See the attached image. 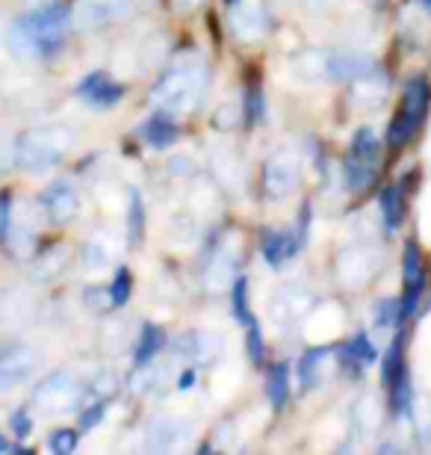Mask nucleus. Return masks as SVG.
I'll return each instance as SVG.
<instances>
[{"label": "nucleus", "instance_id": "nucleus-12", "mask_svg": "<svg viewBox=\"0 0 431 455\" xmlns=\"http://www.w3.org/2000/svg\"><path fill=\"white\" fill-rule=\"evenodd\" d=\"M42 211L53 225H68L80 211V196L68 180H53L42 193Z\"/></svg>", "mask_w": 431, "mask_h": 455}, {"label": "nucleus", "instance_id": "nucleus-6", "mask_svg": "<svg viewBox=\"0 0 431 455\" xmlns=\"http://www.w3.org/2000/svg\"><path fill=\"white\" fill-rule=\"evenodd\" d=\"M77 403H80V385L66 370L51 372L33 390V408H39L42 414H68L75 411Z\"/></svg>", "mask_w": 431, "mask_h": 455}, {"label": "nucleus", "instance_id": "nucleus-30", "mask_svg": "<svg viewBox=\"0 0 431 455\" xmlns=\"http://www.w3.org/2000/svg\"><path fill=\"white\" fill-rule=\"evenodd\" d=\"M166 343L163 340V331L157 329V325H145L142 329V340H140V349H136V367H145V363L154 361V355L160 352V346Z\"/></svg>", "mask_w": 431, "mask_h": 455}, {"label": "nucleus", "instance_id": "nucleus-5", "mask_svg": "<svg viewBox=\"0 0 431 455\" xmlns=\"http://www.w3.org/2000/svg\"><path fill=\"white\" fill-rule=\"evenodd\" d=\"M379 157H381V145L372 136V131H363L352 140V154L346 160V184L355 193L372 187L375 175H379Z\"/></svg>", "mask_w": 431, "mask_h": 455}, {"label": "nucleus", "instance_id": "nucleus-11", "mask_svg": "<svg viewBox=\"0 0 431 455\" xmlns=\"http://www.w3.org/2000/svg\"><path fill=\"white\" fill-rule=\"evenodd\" d=\"M145 443L151 452H180L192 443V426L180 417H157L148 423Z\"/></svg>", "mask_w": 431, "mask_h": 455}, {"label": "nucleus", "instance_id": "nucleus-21", "mask_svg": "<svg viewBox=\"0 0 431 455\" xmlns=\"http://www.w3.org/2000/svg\"><path fill=\"white\" fill-rule=\"evenodd\" d=\"M290 71L301 84H323L328 80V53L325 51H305L290 62Z\"/></svg>", "mask_w": 431, "mask_h": 455}, {"label": "nucleus", "instance_id": "nucleus-26", "mask_svg": "<svg viewBox=\"0 0 431 455\" xmlns=\"http://www.w3.org/2000/svg\"><path fill=\"white\" fill-rule=\"evenodd\" d=\"M340 358L348 370H363L366 363H372L375 361V349L370 346V340H366V334H357L355 340H348L343 349H340Z\"/></svg>", "mask_w": 431, "mask_h": 455}, {"label": "nucleus", "instance_id": "nucleus-10", "mask_svg": "<svg viewBox=\"0 0 431 455\" xmlns=\"http://www.w3.org/2000/svg\"><path fill=\"white\" fill-rule=\"evenodd\" d=\"M310 311H314V296L301 287H281L269 302L272 323L278 325V329H292V325L305 320Z\"/></svg>", "mask_w": 431, "mask_h": 455}, {"label": "nucleus", "instance_id": "nucleus-9", "mask_svg": "<svg viewBox=\"0 0 431 455\" xmlns=\"http://www.w3.org/2000/svg\"><path fill=\"white\" fill-rule=\"evenodd\" d=\"M236 249H240V236L234 231H227L222 240L216 243L213 258H210L207 269H204V287L210 293H219L227 284H234L236 275Z\"/></svg>", "mask_w": 431, "mask_h": 455}, {"label": "nucleus", "instance_id": "nucleus-2", "mask_svg": "<svg viewBox=\"0 0 431 455\" xmlns=\"http://www.w3.org/2000/svg\"><path fill=\"white\" fill-rule=\"evenodd\" d=\"M210 84V68L198 53H183L169 66L154 86V101L169 113H192L201 104Z\"/></svg>", "mask_w": 431, "mask_h": 455}, {"label": "nucleus", "instance_id": "nucleus-36", "mask_svg": "<svg viewBox=\"0 0 431 455\" xmlns=\"http://www.w3.org/2000/svg\"><path fill=\"white\" fill-rule=\"evenodd\" d=\"M396 320H402L399 299H381V302L375 305V329H390Z\"/></svg>", "mask_w": 431, "mask_h": 455}, {"label": "nucleus", "instance_id": "nucleus-46", "mask_svg": "<svg viewBox=\"0 0 431 455\" xmlns=\"http://www.w3.org/2000/svg\"><path fill=\"white\" fill-rule=\"evenodd\" d=\"M225 4H227V6H231V9H234V6H240V0H225Z\"/></svg>", "mask_w": 431, "mask_h": 455}, {"label": "nucleus", "instance_id": "nucleus-24", "mask_svg": "<svg viewBox=\"0 0 431 455\" xmlns=\"http://www.w3.org/2000/svg\"><path fill=\"white\" fill-rule=\"evenodd\" d=\"M213 172H216V178L222 180L227 189H236V187L243 184V163L236 160L231 151H225V148L213 151Z\"/></svg>", "mask_w": 431, "mask_h": 455}, {"label": "nucleus", "instance_id": "nucleus-23", "mask_svg": "<svg viewBox=\"0 0 431 455\" xmlns=\"http://www.w3.org/2000/svg\"><path fill=\"white\" fill-rule=\"evenodd\" d=\"M116 254H118V245L113 243V236H109L107 231H100L95 234L92 240L86 243V249H84V260H86V267L89 269H107L109 263L116 260Z\"/></svg>", "mask_w": 431, "mask_h": 455}, {"label": "nucleus", "instance_id": "nucleus-27", "mask_svg": "<svg viewBox=\"0 0 431 455\" xmlns=\"http://www.w3.org/2000/svg\"><path fill=\"white\" fill-rule=\"evenodd\" d=\"M266 394H269L272 408H281L283 403H287V394H290V367L287 363H275V367L269 370Z\"/></svg>", "mask_w": 431, "mask_h": 455}, {"label": "nucleus", "instance_id": "nucleus-7", "mask_svg": "<svg viewBox=\"0 0 431 455\" xmlns=\"http://www.w3.org/2000/svg\"><path fill=\"white\" fill-rule=\"evenodd\" d=\"M299 180H301V160L292 148L275 151L263 163V189L269 198H287L290 193H296Z\"/></svg>", "mask_w": 431, "mask_h": 455}, {"label": "nucleus", "instance_id": "nucleus-25", "mask_svg": "<svg viewBox=\"0 0 431 455\" xmlns=\"http://www.w3.org/2000/svg\"><path fill=\"white\" fill-rule=\"evenodd\" d=\"M142 136L154 148H169V145L178 140V124H174L169 116H154L151 122L142 127Z\"/></svg>", "mask_w": 431, "mask_h": 455}, {"label": "nucleus", "instance_id": "nucleus-20", "mask_svg": "<svg viewBox=\"0 0 431 455\" xmlns=\"http://www.w3.org/2000/svg\"><path fill=\"white\" fill-rule=\"evenodd\" d=\"M384 98H387V77L384 75H363L355 80L352 86V101L355 107H363V110H372V107L384 104Z\"/></svg>", "mask_w": 431, "mask_h": 455}, {"label": "nucleus", "instance_id": "nucleus-38", "mask_svg": "<svg viewBox=\"0 0 431 455\" xmlns=\"http://www.w3.org/2000/svg\"><path fill=\"white\" fill-rule=\"evenodd\" d=\"M48 447L57 455H71L77 450V432L75 429H57L48 438Z\"/></svg>", "mask_w": 431, "mask_h": 455}, {"label": "nucleus", "instance_id": "nucleus-45", "mask_svg": "<svg viewBox=\"0 0 431 455\" xmlns=\"http://www.w3.org/2000/svg\"><path fill=\"white\" fill-rule=\"evenodd\" d=\"M9 450H12V447H9V443H6L4 438H0V452H9Z\"/></svg>", "mask_w": 431, "mask_h": 455}, {"label": "nucleus", "instance_id": "nucleus-29", "mask_svg": "<svg viewBox=\"0 0 431 455\" xmlns=\"http://www.w3.org/2000/svg\"><path fill=\"white\" fill-rule=\"evenodd\" d=\"M405 361H402V352H399V343H393L387 352H384V358H381V381H384V387H393L396 381L405 376Z\"/></svg>", "mask_w": 431, "mask_h": 455}, {"label": "nucleus", "instance_id": "nucleus-47", "mask_svg": "<svg viewBox=\"0 0 431 455\" xmlns=\"http://www.w3.org/2000/svg\"><path fill=\"white\" fill-rule=\"evenodd\" d=\"M183 6H192V4H198V0H180Z\"/></svg>", "mask_w": 431, "mask_h": 455}, {"label": "nucleus", "instance_id": "nucleus-48", "mask_svg": "<svg viewBox=\"0 0 431 455\" xmlns=\"http://www.w3.org/2000/svg\"><path fill=\"white\" fill-rule=\"evenodd\" d=\"M0 169H4V157H0Z\"/></svg>", "mask_w": 431, "mask_h": 455}, {"label": "nucleus", "instance_id": "nucleus-15", "mask_svg": "<svg viewBox=\"0 0 431 455\" xmlns=\"http://www.w3.org/2000/svg\"><path fill=\"white\" fill-rule=\"evenodd\" d=\"M372 68H375V60L370 53H361V51L328 53V80H357V77L370 75Z\"/></svg>", "mask_w": 431, "mask_h": 455}, {"label": "nucleus", "instance_id": "nucleus-16", "mask_svg": "<svg viewBox=\"0 0 431 455\" xmlns=\"http://www.w3.org/2000/svg\"><path fill=\"white\" fill-rule=\"evenodd\" d=\"M178 349L196 363H213L219 355L225 352V340L219 338V334L192 331V334H183V338L178 340Z\"/></svg>", "mask_w": 431, "mask_h": 455}, {"label": "nucleus", "instance_id": "nucleus-39", "mask_svg": "<svg viewBox=\"0 0 431 455\" xmlns=\"http://www.w3.org/2000/svg\"><path fill=\"white\" fill-rule=\"evenodd\" d=\"M411 414H414V426H417L419 438L431 441V399H419Z\"/></svg>", "mask_w": 431, "mask_h": 455}, {"label": "nucleus", "instance_id": "nucleus-17", "mask_svg": "<svg viewBox=\"0 0 431 455\" xmlns=\"http://www.w3.org/2000/svg\"><path fill=\"white\" fill-rule=\"evenodd\" d=\"M231 30L240 42H260L269 33V18H266L260 6H234Z\"/></svg>", "mask_w": 431, "mask_h": 455}, {"label": "nucleus", "instance_id": "nucleus-18", "mask_svg": "<svg viewBox=\"0 0 431 455\" xmlns=\"http://www.w3.org/2000/svg\"><path fill=\"white\" fill-rule=\"evenodd\" d=\"M77 95H84L92 107H113L116 101H122L124 89L107 80L104 75H89L84 84L77 86Z\"/></svg>", "mask_w": 431, "mask_h": 455}, {"label": "nucleus", "instance_id": "nucleus-43", "mask_svg": "<svg viewBox=\"0 0 431 455\" xmlns=\"http://www.w3.org/2000/svg\"><path fill=\"white\" fill-rule=\"evenodd\" d=\"M9 423H12V432L18 435V438H27V435H30L33 423H30V417H27V411H15Z\"/></svg>", "mask_w": 431, "mask_h": 455}, {"label": "nucleus", "instance_id": "nucleus-34", "mask_svg": "<svg viewBox=\"0 0 431 455\" xmlns=\"http://www.w3.org/2000/svg\"><path fill=\"white\" fill-rule=\"evenodd\" d=\"M142 231H145V207H142L140 193H136V189H131V222H127V243L140 245Z\"/></svg>", "mask_w": 431, "mask_h": 455}, {"label": "nucleus", "instance_id": "nucleus-1", "mask_svg": "<svg viewBox=\"0 0 431 455\" xmlns=\"http://www.w3.org/2000/svg\"><path fill=\"white\" fill-rule=\"evenodd\" d=\"M68 27H71L68 9L62 4H48L18 18V21L9 27L6 44L18 60L51 57V53L66 42Z\"/></svg>", "mask_w": 431, "mask_h": 455}, {"label": "nucleus", "instance_id": "nucleus-4", "mask_svg": "<svg viewBox=\"0 0 431 455\" xmlns=\"http://www.w3.org/2000/svg\"><path fill=\"white\" fill-rule=\"evenodd\" d=\"M381 251L372 249V245H348L340 254H337V281L346 290H363L366 284H372L375 275L381 272Z\"/></svg>", "mask_w": 431, "mask_h": 455}, {"label": "nucleus", "instance_id": "nucleus-35", "mask_svg": "<svg viewBox=\"0 0 431 455\" xmlns=\"http://www.w3.org/2000/svg\"><path fill=\"white\" fill-rule=\"evenodd\" d=\"M234 316L236 323L249 325L254 316H251V305H249V281L245 278H234Z\"/></svg>", "mask_w": 431, "mask_h": 455}, {"label": "nucleus", "instance_id": "nucleus-13", "mask_svg": "<svg viewBox=\"0 0 431 455\" xmlns=\"http://www.w3.org/2000/svg\"><path fill=\"white\" fill-rule=\"evenodd\" d=\"M402 281H405V302H402V316H411L419 302V293H423V254H419L417 243L405 245V254H402Z\"/></svg>", "mask_w": 431, "mask_h": 455}, {"label": "nucleus", "instance_id": "nucleus-28", "mask_svg": "<svg viewBox=\"0 0 431 455\" xmlns=\"http://www.w3.org/2000/svg\"><path fill=\"white\" fill-rule=\"evenodd\" d=\"M379 211H381V220H384V228L387 231H396L399 222H402V213H405V207H402V196L399 189H384L379 196Z\"/></svg>", "mask_w": 431, "mask_h": 455}, {"label": "nucleus", "instance_id": "nucleus-31", "mask_svg": "<svg viewBox=\"0 0 431 455\" xmlns=\"http://www.w3.org/2000/svg\"><path fill=\"white\" fill-rule=\"evenodd\" d=\"M355 420H357V429L363 435H372L379 429V420H381V408L375 403V396H363L361 403L355 405Z\"/></svg>", "mask_w": 431, "mask_h": 455}, {"label": "nucleus", "instance_id": "nucleus-22", "mask_svg": "<svg viewBox=\"0 0 431 455\" xmlns=\"http://www.w3.org/2000/svg\"><path fill=\"white\" fill-rule=\"evenodd\" d=\"M260 249H263V258L269 260V267H278V263H283L287 258H292L301 245L296 240V234H283V231H269V234H263V243H260Z\"/></svg>", "mask_w": 431, "mask_h": 455}, {"label": "nucleus", "instance_id": "nucleus-8", "mask_svg": "<svg viewBox=\"0 0 431 455\" xmlns=\"http://www.w3.org/2000/svg\"><path fill=\"white\" fill-rule=\"evenodd\" d=\"M133 12V0H77L71 9V27L77 33L100 30Z\"/></svg>", "mask_w": 431, "mask_h": 455}, {"label": "nucleus", "instance_id": "nucleus-14", "mask_svg": "<svg viewBox=\"0 0 431 455\" xmlns=\"http://www.w3.org/2000/svg\"><path fill=\"white\" fill-rule=\"evenodd\" d=\"M33 349H27V346H12L9 352L0 355V394L24 385L33 372Z\"/></svg>", "mask_w": 431, "mask_h": 455}, {"label": "nucleus", "instance_id": "nucleus-32", "mask_svg": "<svg viewBox=\"0 0 431 455\" xmlns=\"http://www.w3.org/2000/svg\"><path fill=\"white\" fill-rule=\"evenodd\" d=\"M66 267H68V249H66V245H57V249H51L44 258L36 260V275L53 278V275H60Z\"/></svg>", "mask_w": 431, "mask_h": 455}, {"label": "nucleus", "instance_id": "nucleus-19", "mask_svg": "<svg viewBox=\"0 0 431 455\" xmlns=\"http://www.w3.org/2000/svg\"><path fill=\"white\" fill-rule=\"evenodd\" d=\"M426 110H428V86L417 77V80H411V84H408V89H405V104H402V113H399L402 118H405L411 136H414L419 122L426 118Z\"/></svg>", "mask_w": 431, "mask_h": 455}, {"label": "nucleus", "instance_id": "nucleus-37", "mask_svg": "<svg viewBox=\"0 0 431 455\" xmlns=\"http://www.w3.org/2000/svg\"><path fill=\"white\" fill-rule=\"evenodd\" d=\"M131 284H133V278H131V269L122 267L116 272V281H113V287H109V299H113V307H122L127 299H131Z\"/></svg>", "mask_w": 431, "mask_h": 455}, {"label": "nucleus", "instance_id": "nucleus-42", "mask_svg": "<svg viewBox=\"0 0 431 455\" xmlns=\"http://www.w3.org/2000/svg\"><path fill=\"white\" fill-rule=\"evenodd\" d=\"M245 107H249V122L254 124L263 113V98L258 89H249V92H245Z\"/></svg>", "mask_w": 431, "mask_h": 455}, {"label": "nucleus", "instance_id": "nucleus-44", "mask_svg": "<svg viewBox=\"0 0 431 455\" xmlns=\"http://www.w3.org/2000/svg\"><path fill=\"white\" fill-rule=\"evenodd\" d=\"M192 385H196V370H187L178 381V390H189Z\"/></svg>", "mask_w": 431, "mask_h": 455}, {"label": "nucleus", "instance_id": "nucleus-33", "mask_svg": "<svg viewBox=\"0 0 431 455\" xmlns=\"http://www.w3.org/2000/svg\"><path fill=\"white\" fill-rule=\"evenodd\" d=\"M323 358H328L325 346H316V349H310L305 358H301V385H305V387H314L319 381V367H323Z\"/></svg>", "mask_w": 431, "mask_h": 455}, {"label": "nucleus", "instance_id": "nucleus-41", "mask_svg": "<svg viewBox=\"0 0 431 455\" xmlns=\"http://www.w3.org/2000/svg\"><path fill=\"white\" fill-rule=\"evenodd\" d=\"M104 414H107V403H100V399H98V405H92L89 411L80 414V426H77V429H80V432L95 429V426H98L100 420H104Z\"/></svg>", "mask_w": 431, "mask_h": 455}, {"label": "nucleus", "instance_id": "nucleus-3", "mask_svg": "<svg viewBox=\"0 0 431 455\" xmlns=\"http://www.w3.org/2000/svg\"><path fill=\"white\" fill-rule=\"evenodd\" d=\"M71 145H75V136L66 127H33L15 142V163L24 172L42 175V172L57 169L66 160Z\"/></svg>", "mask_w": 431, "mask_h": 455}, {"label": "nucleus", "instance_id": "nucleus-40", "mask_svg": "<svg viewBox=\"0 0 431 455\" xmlns=\"http://www.w3.org/2000/svg\"><path fill=\"white\" fill-rule=\"evenodd\" d=\"M249 329V338H245V349H249V358L254 363H263V338H260V329H258V323H249L245 325Z\"/></svg>", "mask_w": 431, "mask_h": 455}]
</instances>
